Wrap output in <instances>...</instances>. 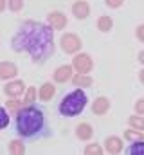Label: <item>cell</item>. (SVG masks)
Listing matches in <instances>:
<instances>
[{"label": "cell", "instance_id": "28", "mask_svg": "<svg viewBox=\"0 0 144 155\" xmlns=\"http://www.w3.org/2000/svg\"><path fill=\"white\" fill-rule=\"evenodd\" d=\"M135 36H137V40H139L141 43H144V24L137 25V29H135Z\"/></svg>", "mask_w": 144, "mask_h": 155}, {"label": "cell", "instance_id": "15", "mask_svg": "<svg viewBox=\"0 0 144 155\" xmlns=\"http://www.w3.org/2000/svg\"><path fill=\"white\" fill-rule=\"evenodd\" d=\"M92 83H94V79L90 74H83V72H76L74 76H72V85L74 87H79V88H88V87H92Z\"/></svg>", "mask_w": 144, "mask_h": 155}, {"label": "cell", "instance_id": "13", "mask_svg": "<svg viewBox=\"0 0 144 155\" xmlns=\"http://www.w3.org/2000/svg\"><path fill=\"white\" fill-rule=\"evenodd\" d=\"M76 137H77L79 141L88 143V141L94 137V128H92V124H90V123H79V124L76 126Z\"/></svg>", "mask_w": 144, "mask_h": 155}, {"label": "cell", "instance_id": "1", "mask_svg": "<svg viewBox=\"0 0 144 155\" xmlns=\"http://www.w3.org/2000/svg\"><path fill=\"white\" fill-rule=\"evenodd\" d=\"M15 52H25L34 63H41L54 54V29L38 20H25L11 40Z\"/></svg>", "mask_w": 144, "mask_h": 155}, {"label": "cell", "instance_id": "25", "mask_svg": "<svg viewBox=\"0 0 144 155\" xmlns=\"http://www.w3.org/2000/svg\"><path fill=\"white\" fill-rule=\"evenodd\" d=\"M7 7L11 13H18L24 7V0H7Z\"/></svg>", "mask_w": 144, "mask_h": 155}, {"label": "cell", "instance_id": "31", "mask_svg": "<svg viewBox=\"0 0 144 155\" xmlns=\"http://www.w3.org/2000/svg\"><path fill=\"white\" fill-rule=\"evenodd\" d=\"M139 61L144 65V51H141V52H139Z\"/></svg>", "mask_w": 144, "mask_h": 155}, {"label": "cell", "instance_id": "29", "mask_svg": "<svg viewBox=\"0 0 144 155\" xmlns=\"http://www.w3.org/2000/svg\"><path fill=\"white\" fill-rule=\"evenodd\" d=\"M7 7V0H0V13H4Z\"/></svg>", "mask_w": 144, "mask_h": 155}, {"label": "cell", "instance_id": "19", "mask_svg": "<svg viewBox=\"0 0 144 155\" xmlns=\"http://www.w3.org/2000/svg\"><path fill=\"white\" fill-rule=\"evenodd\" d=\"M123 139H126L128 143H135V141H141V139H144V132H141V130H135V128L124 130V134H123Z\"/></svg>", "mask_w": 144, "mask_h": 155}, {"label": "cell", "instance_id": "30", "mask_svg": "<svg viewBox=\"0 0 144 155\" xmlns=\"http://www.w3.org/2000/svg\"><path fill=\"white\" fill-rule=\"evenodd\" d=\"M139 81H141V83L144 85V67L141 69V71H139Z\"/></svg>", "mask_w": 144, "mask_h": 155}, {"label": "cell", "instance_id": "20", "mask_svg": "<svg viewBox=\"0 0 144 155\" xmlns=\"http://www.w3.org/2000/svg\"><path fill=\"white\" fill-rule=\"evenodd\" d=\"M22 99H24L25 105H33L34 101H38V88H36V87H27Z\"/></svg>", "mask_w": 144, "mask_h": 155}, {"label": "cell", "instance_id": "23", "mask_svg": "<svg viewBox=\"0 0 144 155\" xmlns=\"http://www.w3.org/2000/svg\"><path fill=\"white\" fill-rule=\"evenodd\" d=\"M103 152H105V148H103L99 143H90V144H87L85 150H83L85 155H103Z\"/></svg>", "mask_w": 144, "mask_h": 155}, {"label": "cell", "instance_id": "10", "mask_svg": "<svg viewBox=\"0 0 144 155\" xmlns=\"http://www.w3.org/2000/svg\"><path fill=\"white\" fill-rule=\"evenodd\" d=\"M72 15L76 20H85L90 16V4L87 0H76L72 4Z\"/></svg>", "mask_w": 144, "mask_h": 155}, {"label": "cell", "instance_id": "6", "mask_svg": "<svg viewBox=\"0 0 144 155\" xmlns=\"http://www.w3.org/2000/svg\"><path fill=\"white\" fill-rule=\"evenodd\" d=\"M25 83L22 81V79H9L7 83H5V87H4V94L7 96V97H20V96H24V92H25Z\"/></svg>", "mask_w": 144, "mask_h": 155}, {"label": "cell", "instance_id": "27", "mask_svg": "<svg viewBox=\"0 0 144 155\" xmlns=\"http://www.w3.org/2000/svg\"><path fill=\"white\" fill-rule=\"evenodd\" d=\"M105 4H106L110 9H119L124 4V0H105Z\"/></svg>", "mask_w": 144, "mask_h": 155}, {"label": "cell", "instance_id": "7", "mask_svg": "<svg viewBox=\"0 0 144 155\" xmlns=\"http://www.w3.org/2000/svg\"><path fill=\"white\" fill-rule=\"evenodd\" d=\"M47 24H49L54 31H61V29L67 27L69 18H67V15H63L61 11H51V13L47 15Z\"/></svg>", "mask_w": 144, "mask_h": 155}, {"label": "cell", "instance_id": "17", "mask_svg": "<svg viewBox=\"0 0 144 155\" xmlns=\"http://www.w3.org/2000/svg\"><path fill=\"white\" fill-rule=\"evenodd\" d=\"M97 29H99L101 33H110V31L113 29V20H112V16L101 15V16L97 18Z\"/></svg>", "mask_w": 144, "mask_h": 155}, {"label": "cell", "instance_id": "4", "mask_svg": "<svg viewBox=\"0 0 144 155\" xmlns=\"http://www.w3.org/2000/svg\"><path fill=\"white\" fill-rule=\"evenodd\" d=\"M60 47H61V51L65 52V54H77L79 51H81V47H83V41L81 38L76 35V33H65L61 40H60Z\"/></svg>", "mask_w": 144, "mask_h": 155}, {"label": "cell", "instance_id": "12", "mask_svg": "<svg viewBox=\"0 0 144 155\" xmlns=\"http://www.w3.org/2000/svg\"><path fill=\"white\" fill-rule=\"evenodd\" d=\"M18 74V67L13 61H0V79L9 81Z\"/></svg>", "mask_w": 144, "mask_h": 155}, {"label": "cell", "instance_id": "3", "mask_svg": "<svg viewBox=\"0 0 144 155\" xmlns=\"http://www.w3.org/2000/svg\"><path fill=\"white\" fill-rule=\"evenodd\" d=\"M87 103H88V96H87L85 88L77 87V88H74L72 92H69L61 99L58 110H60V114L63 117H74V116H79L85 110Z\"/></svg>", "mask_w": 144, "mask_h": 155}, {"label": "cell", "instance_id": "18", "mask_svg": "<svg viewBox=\"0 0 144 155\" xmlns=\"http://www.w3.org/2000/svg\"><path fill=\"white\" fill-rule=\"evenodd\" d=\"M7 150H9L11 155H24L25 153V144H24L20 139H13V141L9 143V146H7Z\"/></svg>", "mask_w": 144, "mask_h": 155}, {"label": "cell", "instance_id": "14", "mask_svg": "<svg viewBox=\"0 0 144 155\" xmlns=\"http://www.w3.org/2000/svg\"><path fill=\"white\" fill-rule=\"evenodd\" d=\"M108 110H110V99L105 96H99L92 101V112L96 116H105Z\"/></svg>", "mask_w": 144, "mask_h": 155}, {"label": "cell", "instance_id": "8", "mask_svg": "<svg viewBox=\"0 0 144 155\" xmlns=\"http://www.w3.org/2000/svg\"><path fill=\"white\" fill-rule=\"evenodd\" d=\"M124 150V143H123V137H117V135H108L105 139V152L110 155H117Z\"/></svg>", "mask_w": 144, "mask_h": 155}, {"label": "cell", "instance_id": "22", "mask_svg": "<svg viewBox=\"0 0 144 155\" xmlns=\"http://www.w3.org/2000/svg\"><path fill=\"white\" fill-rule=\"evenodd\" d=\"M128 124H130V128H135V130L144 132V116H141V114L130 116L128 117Z\"/></svg>", "mask_w": 144, "mask_h": 155}, {"label": "cell", "instance_id": "24", "mask_svg": "<svg viewBox=\"0 0 144 155\" xmlns=\"http://www.w3.org/2000/svg\"><path fill=\"white\" fill-rule=\"evenodd\" d=\"M7 124H9V112L5 107H0V130L7 128Z\"/></svg>", "mask_w": 144, "mask_h": 155}, {"label": "cell", "instance_id": "9", "mask_svg": "<svg viewBox=\"0 0 144 155\" xmlns=\"http://www.w3.org/2000/svg\"><path fill=\"white\" fill-rule=\"evenodd\" d=\"M72 76H74V67H72V65H60V67L54 71L52 79H54V83L63 85V83H67V81H72Z\"/></svg>", "mask_w": 144, "mask_h": 155}, {"label": "cell", "instance_id": "11", "mask_svg": "<svg viewBox=\"0 0 144 155\" xmlns=\"http://www.w3.org/2000/svg\"><path fill=\"white\" fill-rule=\"evenodd\" d=\"M54 94H56V87H54L52 81H45V83L38 88V99H40L41 103L51 101V99L54 97Z\"/></svg>", "mask_w": 144, "mask_h": 155}, {"label": "cell", "instance_id": "5", "mask_svg": "<svg viewBox=\"0 0 144 155\" xmlns=\"http://www.w3.org/2000/svg\"><path fill=\"white\" fill-rule=\"evenodd\" d=\"M72 67H74L76 72L90 74L92 69H94V60H92V56H90L88 52H81V51H79V52L74 54V58H72Z\"/></svg>", "mask_w": 144, "mask_h": 155}, {"label": "cell", "instance_id": "16", "mask_svg": "<svg viewBox=\"0 0 144 155\" xmlns=\"http://www.w3.org/2000/svg\"><path fill=\"white\" fill-rule=\"evenodd\" d=\"M24 107H25V103L20 97H7V101H5V108H7V112L11 116H16Z\"/></svg>", "mask_w": 144, "mask_h": 155}, {"label": "cell", "instance_id": "26", "mask_svg": "<svg viewBox=\"0 0 144 155\" xmlns=\"http://www.w3.org/2000/svg\"><path fill=\"white\" fill-rule=\"evenodd\" d=\"M133 110H135V114H141V116H144V97H141V99H137V101H135Z\"/></svg>", "mask_w": 144, "mask_h": 155}, {"label": "cell", "instance_id": "2", "mask_svg": "<svg viewBox=\"0 0 144 155\" xmlns=\"http://www.w3.org/2000/svg\"><path fill=\"white\" fill-rule=\"evenodd\" d=\"M15 117H16V132L22 137H34L45 126V116L34 105H25Z\"/></svg>", "mask_w": 144, "mask_h": 155}, {"label": "cell", "instance_id": "21", "mask_svg": "<svg viewBox=\"0 0 144 155\" xmlns=\"http://www.w3.org/2000/svg\"><path fill=\"white\" fill-rule=\"evenodd\" d=\"M126 153L128 155H144V139L135 141V143H130V146L126 148Z\"/></svg>", "mask_w": 144, "mask_h": 155}]
</instances>
